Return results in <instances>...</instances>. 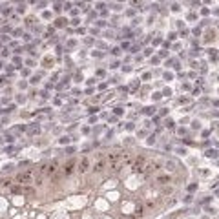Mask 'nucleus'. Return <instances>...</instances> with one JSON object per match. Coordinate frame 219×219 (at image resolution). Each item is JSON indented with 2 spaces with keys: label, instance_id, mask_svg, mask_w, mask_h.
<instances>
[{
  "label": "nucleus",
  "instance_id": "20e7f679",
  "mask_svg": "<svg viewBox=\"0 0 219 219\" xmlns=\"http://www.w3.org/2000/svg\"><path fill=\"white\" fill-rule=\"evenodd\" d=\"M73 166H75V163H73V161H69V163L62 168V175H69V173L73 172Z\"/></svg>",
  "mask_w": 219,
  "mask_h": 219
},
{
  "label": "nucleus",
  "instance_id": "7ed1b4c3",
  "mask_svg": "<svg viewBox=\"0 0 219 219\" xmlns=\"http://www.w3.org/2000/svg\"><path fill=\"white\" fill-rule=\"evenodd\" d=\"M88 166H90V161H88V159L84 157L82 161H81V164H78V172H81V173H84V172L88 170Z\"/></svg>",
  "mask_w": 219,
  "mask_h": 219
},
{
  "label": "nucleus",
  "instance_id": "f03ea898",
  "mask_svg": "<svg viewBox=\"0 0 219 219\" xmlns=\"http://www.w3.org/2000/svg\"><path fill=\"white\" fill-rule=\"evenodd\" d=\"M57 172H58V168H57V161H53L51 164H48V175H49V177H55Z\"/></svg>",
  "mask_w": 219,
  "mask_h": 219
},
{
  "label": "nucleus",
  "instance_id": "0eeeda50",
  "mask_svg": "<svg viewBox=\"0 0 219 219\" xmlns=\"http://www.w3.org/2000/svg\"><path fill=\"white\" fill-rule=\"evenodd\" d=\"M159 183H170V177H159Z\"/></svg>",
  "mask_w": 219,
  "mask_h": 219
},
{
  "label": "nucleus",
  "instance_id": "f257e3e1",
  "mask_svg": "<svg viewBox=\"0 0 219 219\" xmlns=\"http://www.w3.org/2000/svg\"><path fill=\"white\" fill-rule=\"evenodd\" d=\"M18 183H22V185H28V183H35V175H33V172L31 170H28V172H22V173H18Z\"/></svg>",
  "mask_w": 219,
  "mask_h": 219
},
{
  "label": "nucleus",
  "instance_id": "39448f33",
  "mask_svg": "<svg viewBox=\"0 0 219 219\" xmlns=\"http://www.w3.org/2000/svg\"><path fill=\"white\" fill-rule=\"evenodd\" d=\"M104 164H106V163L102 161V159H99V161L95 163V166H93V170H95V172H102V170H104Z\"/></svg>",
  "mask_w": 219,
  "mask_h": 219
},
{
  "label": "nucleus",
  "instance_id": "423d86ee",
  "mask_svg": "<svg viewBox=\"0 0 219 219\" xmlns=\"http://www.w3.org/2000/svg\"><path fill=\"white\" fill-rule=\"evenodd\" d=\"M9 186H11V181H9V179H0V190L9 188Z\"/></svg>",
  "mask_w": 219,
  "mask_h": 219
}]
</instances>
